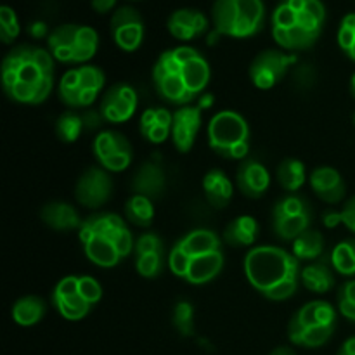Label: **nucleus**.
<instances>
[{
    "label": "nucleus",
    "instance_id": "nucleus-1",
    "mask_svg": "<svg viewBox=\"0 0 355 355\" xmlns=\"http://www.w3.org/2000/svg\"><path fill=\"white\" fill-rule=\"evenodd\" d=\"M300 272V260L277 246H257L245 257L246 279L269 300L284 302L293 297Z\"/></svg>",
    "mask_w": 355,
    "mask_h": 355
},
{
    "label": "nucleus",
    "instance_id": "nucleus-2",
    "mask_svg": "<svg viewBox=\"0 0 355 355\" xmlns=\"http://www.w3.org/2000/svg\"><path fill=\"white\" fill-rule=\"evenodd\" d=\"M78 239L87 259L99 267H114L135 248L132 232L116 214H99L83 220Z\"/></svg>",
    "mask_w": 355,
    "mask_h": 355
},
{
    "label": "nucleus",
    "instance_id": "nucleus-3",
    "mask_svg": "<svg viewBox=\"0 0 355 355\" xmlns=\"http://www.w3.org/2000/svg\"><path fill=\"white\" fill-rule=\"evenodd\" d=\"M14 83L37 87L47 99L54 87V58L45 49L33 45H17L2 62L3 90Z\"/></svg>",
    "mask_w": 355,
    "mask_h": 355
},
{
    "label": "nucleus",
    "instance_id": "nucleus-4",
    "mask_svg": "<svg viewBox=\"0 0 355 355\" xmlns=\"http://www.w3.org/2000/svg\"><path fill=\"white\" fill-rule=\"evenodd\" d=\"M214 24L217 33L232 38H248L263 28L262 0H215Z\"/></svg>",
    "mask_w": 355,
    "mask_h": 355
},
{
    "label": "nucleus",
    "instance_id": "nucleus-5",
    "mask_svg": "<svg viewBox=\"0 0 355 355\" xmlns=\"http://www.w3.org/2000/svg\"><path fill=\"white\" fill-rule=\"evenodd\" d=\"M208 144L227 159H245L250 151V127L236 111H220L208 125Z\"/></svg>",
    "mask_w": 355,
    "mask_h": 355
},
{
    "label": "nucleus",
    "instance_id": "nucleus-6",
    "mask_svg": "<svg viewBox=\"0 0 355 355\" xmlns=\"http://www.w3.org/2000/svg\"><path fill=\"white\" fill-rule=\"evenodd\" d=\"M99 45L96 30L80 24H62L49 35V49L59 62H87L94 58Z\"/></svg>",
    "mask_w": 355,
    "mask_h": 355
},
{
    "label": "nucleus",
    "instance_id": "nucleus-7",
    "mask_svg": "<svg viewBox=\"0 0 355 355\" xmlns=\"http://www.w3.org/2000/svg\"><path fill=\"white\" fill-rule=\"evenodd\" d=\"M177 66H179V61L173 54V49L163 52L153 68V83H155L158 96L166 103L187 106L189 103H193L194 96L187 90L186 83L180 78Z\"/></svg>",
    "mask_w": 355,
    "mask_h": 355
},
{
    "label": "nucleus",
    "instance_id": "nucleus-8",
    "mask_svg": "<svg viewBox=\"0 0 355 355\" xmlns=\"http://www.w3.org/2000/svg\"><path fill=\"white\" fill-rule=\"evenodd\" d=\"M94 155L107 172H123L132 163V146L123 134L114 130L101 132L94 141Z\"/></svg>",
    "mask_w": 355,
    "mask_h": 355
},
{
    "label": "nucleus",
    "instance_id": "nucleus-9",
    "mask_svg": "<svg viewBox=\"0 0 355 355\" xmlns=\"http://www.w3.org/2000/svg\"><path fill=\"white\" fill-rule=\"evenodd\" d=\"M297 62V58L281 51H263L253 59L250 66V78L259 89H272L286 76L288 69Z\"/></svg>",
    "mask_w": 355,
    "mask_h": 355
},
{
    "label": "nucleus",
    "instance_id": "nucleus-10",
    "mask_svg": "<svg viewBox=\"0 0 355 355\" xmlns=\"http://www.w3.org/2000/svg\"><path fill=\"white\" fill-rule=\"evenodd\" d=\"M113 180L107 170L99 166H90L78 179L75 187V196L80 205L87 208H101L111 200Z\"/></svg>",
    "mask_w": 355,
    "mask_h": 355
},
{
    "label": "nucleus",
    "instance_id": "nucleus-11",
    "mask_svg": "<svg viewBox=\"0 0 355 355\" xmlns=\"http://www.w3.org/2000/svg\"><path fill=\"white\" fill-rule=\"evenodd\" d=\"M111 33L120 49L134 52L144 38V23L134 7H120L111 17Z\"/></svg>",
    "mask_w": 355,
    "mask_h": 355
},
{
    "label": "nucleus",
    "instance_id": "nucleus-12",
    "mask_svg": "<svg viewBox=\"0 0 355 355\" xmlns=\"http://www.w3.org/2000/svg\"><path fill=\"white\" fill-rule=\"evenodd\" d=\"M55 309L59 314L68 321H80L90 312L92 305L78 293V277L66 276L62 277L54 288L52 295Z\"/></svg>",
    "mask_w": 355,
    "mask_h": 355
},
{
    "label": "nucleus",
    "instance_id": "nucleus-13",
    "mask_svg": "<svg viewBox=\"0 0 355 355\" xmlns=\"http://www.w3.org/2000/svg\"><path fill=\"white\" fill-rule=\"evenodd\" d=\"M137 107V92L128 83H116L111 87L101 103V114L106 121L121 123L130 120Z\"/></svg>",
    "mask_w": 355,
    "mask_h": 355
},
{
    "label": "nucleus",
    "instance_id": "nucleus-14",
    "mask_svg": "<svg viewBox=\"0 0 355 355\" xmlns=\"http://www.w3.org/2000/svg\"><path fill=\"white\" fill-rule=\"evenodd\" d=\"M201 128V110L198 106H182L173 113L172 141L177 151L189 153Z\"/></svg>",
    "mask_w": 355,
    "mask_h": 355
},
{
    "label": "nucleus",
    "instance_id": "nucleus-15",
    "mask_svg": "<svg viewBox=\"0 0 355 355\" xmlns=\"http://www.w3.org/2000/svg\"><path fill=\"white\" fill-rule=\"evenodd\" d=\"M236 186L245 196L262 198L270 186L269 170L255 159H245L236 172Z\"/></svg>",
    "mask_w": 355,
    "mask_h": 355
},
{
    "label": "nucleus",
    "instance_id": "nucleus-16",
    "mask_svg": "<svg viewBox=\"0 0 355 355\" xmlns=\"http://www.w3.org/2000/svg\"><path fill=\"white\" fill-rule=\"evenodd\" d=\"M166 189V173L158 163L146 162L135 172L132 179V191L134 194L149 198L151 201L163 196Z\"/></svg>",
    "mask_w": 355,
    "mask_h": 355
},
{
    "label": "nucleus",
    "instance_id": "nucleus-17",
    "mask_svg": "<svg viewBox=\"0 0 355 355\" xmlns=\"http://www.w3.org/2000/svg\"><path fill=\"white\" fill-rule=\"evenodd\" d=\"M311 186L319 200L329 205L340 203L347 193V186L342 175L338 173V170L331 168V166L315 168L311 175Z\"/></svg>",
    "mask_w": 355,
    "mask_h": 355
},
{
    "label": "nucleus",
    "instance_id": "nucleus-18",
    "mask_svg": "<svg viewBox=\"0 0 355 355\" xmlns=\"http://www.w3.org/2000/svg\"><path fill=\"white\" fill-rule=\"evenodd\" d=\"M208 19L194 9H179L168 17V30L179 40H191L207 31Z\"/></svg>",
    "mask_w": 355,
    "mask_h": 355
},
{
    "label": "nucleus",
    "instance_id": "nucleus-19",
    "mask_svg": "<svg viewBox=\"0 0 355 355\" xmlns=\"http://www.w3.org/2000/svg\"><path fill=\"white\" fill-rule=\"evenodd\" d=\"M40 217L49 227L55 231H73V229H80L83 224L78 211L71 205L62 203V201H52L45 205L40 211Z\"/></svg>",
    "mask_w": 355,
    "mask_h": 355
},
{
    "label": "nucleus",
    "instance_id": "nucleus-20",
    "mask_svg": "<svg viewBox=\"0 0 355 355\" xmlns=\"http://www.w3.org/2000/svg\"><path fill=\"white\" fill-rule=\"evenodd\" d=\"M224 267V255L222 252L207 253V255L194 257L191 260L186 281L191 284H205L215 279Z\"/></svg>",
    "mask_w": 355,
    "mask_h": 355
},
{
    "label": "nucleus",
    "instance_id": "nucleus-21",
    "mask_svg": "<svg viewBox=\"0 0 355 355\" xmlns=\"http://www.w3.org/2000/svg\"><path fill=\"white\" fill-rule=\"evenodd\" d=\"M335 333V326H298L290 321L288 324V338L291 343L305 349H318L324 343L329 342V338Z\"/></svg>",
    "mask_w": 355,
    "mask_h": 355
},
{
    "label": "nucleus",
    "instance_id": "nucleus-22",
    "mask_svg": "<svg viewBox=\"0 0 355 355\" xmlns=\"http://www.w3.org/2000/svg\"><path fill=\"white\" fill-rule=\"evenodd\" d=\"M259 236V224L250 215L234 218L224 231V241L232 248H248Z\"/></svg>",
    "mask_w": 355,
    "mask_h": 355
},
{
    "label": "nucleus",
    "instance_id": "nucleus-23",
    "mask_svg": "<svg viewBox=\"0 0 355 355\" xmlns=\"http://www.w3.org/2000/svg\"><path fill=\"white\" fill-rule=\"evenodd\" d=\"M203 191L211 207L225 208L232 198V182L222 170L215 168L205 175Z\"/></svg>",
    "mask_w": 355,
    "mask_h": 355
},
{
    "label": "nucleus",
    "instance_id": "nucleus-24",
    "mask_svg": "<svg viewBox=\"0 0 355 355\" xmlns=\"http://www.w3.org/2000/svg\"><path fill=\"white\" fill-rule=\"evenodd\" d=\"M291 322L298 326H335L336 312L328 302L315 300L304 305L297 314L291 318Z\"/></svg>",
    "mask_w": 355,
    "mask_h": 355
},
{
    "label": "nucleus",
    "instance_id": "nucleus-25",
    "mask_svg": "<svg viewBox=\"0 0 355 355\" xmlns=\"http://www.w3.org/2000/svg\"><path fill=\"white\" fill-rule=\"evenodd\" d=\"M177 243L182 246V250L191 257V259L200 255H207V253L220 252V238H218L214 231H208V229H196V231H191L189 234H186Z\"/></svg>",
    "mask_w": 355,
    "mask_h": 355
},
{
    "label": "nucleus",
    "instance_id": "nucleus-26",
    "mask_svg": "<svg viewBox=\"0 0 355 355\" xmlns=\"http://www.w3.org/2000/svg\"><path fill=\"white\" fill-rule=\"evenodd\" d=\"M300 281L312 293H328L335 286V276L328 262H312L300 272Z\"/></svg>",
    "mask_w": 355,
    "mask_h": 355
},
{
    "label": "nucleus",
    "instance_id": "nucleus-27",
    "mask_svg": "<svg viewBox=\"0 0 355 355\" xmlns=\"http://www.w3.org/2000/svg\"><path fill=\"white\" fill-rule=\"evenodd\" d=\"M45 315V302L40 297L28 295L19 298L12 307V319L19 326H33Z\"/></svg>",
    "mask_w": 355,
    "mask_h": 355
},
{
    "label": "nucleus",
    "instance_id": "nucleus-28",
    "mask_svg": "<svg viewBox=\"0 0 355 355\" xmlns=\"http://www.w3.org/2000/svg\"><path fill=\"white\" fill-rule=\"evenodd\" d=\"M324 250V238L321 232L314 231V229H307L304 234L298 236L293 241V248L291 253L297 257L298 260H307V262H314L322 255Z\"/></svg>",
    "mask_w": 355,
    "mask_h": 355
},
{
    "label": "nucleus",
    "instance_id": "nucleus-29",
    "mask_svg": "<svg viewBox=\"0 0 355 355\" xmlns=\"http://www.w3.org/2000/svg\"><path fill=\"white\" fill-rule=\"evenodd\" d=\"M276 175L281 187L290 194H295L305 184V165L300 159L286 158L279 163Z\"/></svg>",
    "mask_w": 355,
    "mask_h": 355
},
{
    "label": "nucleus",
    "instance_id": "nucleus-30",
    "mask_svg": "<svg viewBox=\"0 0 355 355\" xmlns=\"http://www.w3.org/2000/svg\"><path fill=\"white\" fill-rule=\"evenodd\" d=\"M125 217L130 224L137 225V227H149L155 218V207L149 198L141 196V194H134L130 200L125 205Z\"/></svg>",
    "mask_w": 355,
    "mask_h": 355
},
{
    "label": "nucleus",
    "instance_id": "nucleus-31",
    "mask_svg": "<svg viewBox=\"0 0 355 355\" xmlns=\"http://www.w3.org/2000/svg\"><path fill=\"white\" fill-rule=\"evenodd\" d=\"M311 214L295 215V217H277L272 218V229L277 238L284 241H295L307 229H311Z\"/></svg>",
    "mask_w": 355,
    "mask_h": 355
},
{
    "label": "nucleus",
    "instance_id": "nucleus-32",
    "mask_svg": "<svg viewBox=\"0 0 355 355\" xmlns=\"http://www.w3.org/2000/svg\"><path fill=\"white\" fill-rule=\"evenodd\" d=\"M331 266L342 276H355V239H345L335 246Z\"/></svg>",
    "mask_w": 355,
    "mask_h": 355
},
{
    "label": "nucleus",
    "instance_id": "nucleus-33",
    "mask_svg": "<svg viewBox=\"0 0 355 355\" xmlns=\"http://www.w3.org/2000/svg\"><path fill=\"white\" fill-rule=\"evenodd\" d=\"M141 134L153 144H162L172 135V128L156 121V110H148L141 118Z\"/></svg>",
    "mask_w": 355,
    "mask_h": 355
},
{
    "label": "nucleus",
    "instance_id": "nucleus-34",
    "mask_svg": "<svg viewBox=\"0 0 355 355\" xmlns=\"http://www.w3.org/2000/svg\"><path fill=\"white\" fill-rule=\"evenodd\" d=\"M311 214V207L307 201L298 194H288L276 201L272 208V218L277 217H295V215Z\"/></svg>",
    "mask_w": 355,
    "mask_h": 355
},
{
    "label": "nucleus",
    "instance_id": "nucleus-35",
    "mask_svg": "<svg viewBox=\"0 0 355 355\" xmlns=\"http://www.w3.org/2000/svg\"><path fill=\"white\" fill-rule=\"evenodd\" d=\"M83 120L80 114L66 111L55 121V132L64 142H75L83 130Z\"/></svg>",
    "mask_w": 355,
    "mask_h": 355
},
{
    "label": "nucleus",
    "instance_id": "nucleus-36",
    "mask_svg": "<svg viewBox=\"0 0 355 355\" xmlns=\"http://www.w3.org/2000/svg\"><path fill=\"white\" fill-rule=\"evenodd\" d=\"M173 326L182 336H191L194 331V307L189 302H179L173 309Z\"/></svg>",
    "mask_w": 355,
    "mask_h": 355
},
{
    "label": "nucleus",
    "instance_id": "nucleus-37",
    "mask_svg": "<svg viewBox=\"0 0 355 355\" xmlns=\"http://www.w3.org/2000/svg\"><path fill=\"white\" fill-rule=\"evenodd\" d=\"M135 267L142 277H158L165 267V253H149L135 259Z\"/></svg>",
    "mask_w": 355,
    "mask_h": 355
},
{
    "label": "nucleus",
    "instance_id": "nucleus-38",
    "mask_svg": "<svg viewBox=\"0 0 355 355\" xmlns=\"http://www.w3.org/2000/svg\"><path fill=\"white\" fill-rule=\"evenodd\" d=\"M19 35L17 16L9 6L0 7V38L3 44H10Z\"/></svg>",
    "mask_w": 355,
    "mask_h": 355
},
{
    "label": "nucleus",
    "instance_id": "nucleus-39",
    "mask_svg": "<svg viewBox=\"0 0 355 355\" xmlns=\"http://www.w3.org/2000/svg\"><path fill=\"white\" fill-rule=\"evenodd\" d=\"M78 69L80 76V85L85 90H96L99 92L104 87V82H106V76H104L103 69L97 68V66H82Z\"/></svg>",
    "mask_w": 355,
    "mask_h": 355
},
{
    "label": "nucleus",
    "instance_id": "nucleus-40",
    "mask_svg": "<svg viewBox=\"0 0 355 355\" xmlns=\"http://www.w3.org/2000/svg\"><path fill=\"white\" fill-rule=\"evenodd\" d=\"M338 309L343 318L355 322V279L347 281L338 291Z\"/></svg>",
    "mask_w": 355,
    "mask_h": 355
},
{
    "label": "nucleus",
    "instance_id": "nucleus-41",
    "mask_svg": "<svg viewBox=\"0 0 355 355\" xmlns=\"http://www.w3.org/2000/svg\"><path fill=\"white\" fill-rule=\"evenodd\" d=\"M191 260L193 259H191V257L184 252L182 246H180L179 243H175V246L170 250L168 267L177 277H182V279H186L187 270H189V266H191Z\"/></svg>",
    "mask_w": 355,
    "mask_h": 355
},
{
    "label": "nucleus",
    "instance_id": "nucleus-42",
    "mask_svg": "<svg viewBox=\"0 0 355 355\" xmlns=\"http://www.w3.org/2000/svg\"><path fill=\"white\" fill-rule=\"evenodd\" d=\"M135 259L142 255H149V253H165L163 248V241L159 239L158 234L155 232H146L135 239Z\"/></svg>",
    "mask_w": 355,
    "mask_h": 355
},
{
    "label": "nucleus",
    "instance_id": "nucleus-43",
    "mask_svg": "<svg viewBox=\"0 0 355 355\" xmlns=\"http://www.w3.org/2000/svg\"><path fill=\"white\" fill-rule=\"evenodd\" d=\"M78 293L89 302L90 305L97 304L103 297V290H101V284L97 283L94 277L90 276H82L78 277Z\"/></svg>",
    "mask_w": 355,
    "mask_h": 355
},
{
    "label": "nucleus",
    "instance_id": "nucleus-44",
    "mask_svg": "<svg viewBox=\"0 0 355 355\" xmlns=\"http://www.w3.org/2000/svg\"><path fill=\"white\" fill-rule=\"evenodd\" d=\"M297 10H293L286 2H283L276 10H274L272 28H283V30H288V28L295 26V24H297Z\"/></svg>",
    "mask_w": 355,
    "mask_h": 355
},
{
    "label": "nucleus",
    "instance_id": "nucleus-45",
    "mask_svg": "<svg viewBox=\"0 0 355 355\" xmlns=\"http://www.w3.org/2000/svg\"><path fill=\"white\" fill-rule=\"evenodd\" d=\"M340 214H342V224L355 234V196L347 201V205L342 208Z\"/></svg>",
    "mask_w": 355,
    "mask_h": 355
},
{
    "label": "nucleus",
    "instance_id": "nucleus-46",
    "mask_svg": "<svg viewBox=\"0 0 355 355\" xmlns=\"http://www.w3.org/2000/svg\"><path fill=\"white\" fill-rule=\"evenodd\" d=\"M295 80L300 87L307 89L309 85H312L315 80V73L314 69H311V66H302L297 73H295Z\"/></svg>",
    "mask_w": 355,
    "mask_h": 355
},
{
    "label": "nucleus",
    "instance_id": "nucleus-47",
    "mask_svg": "<svg viewBox=\"0 0 355 355\" xmlns=\"http://www.w3.org/2000/svg\"><path fill=\"white\" fill-rule=\"evenodd\" d=\"M305 10H309L312 16L318 17L319 21H322V23H324L326 10H324V6H322L321 0H305Z\"/></svg>",
    "mask_w": 355,
    "mask_h": 355
},
{
    "label": "nucleus",
    "instance_id": "nucleus-48",
    "mask_svg": "<svg viewBox=\"0 0 355 355\" xmlns=\"http://www.w3.org/2000/svg\"><path fill=\"white\" fill-rule=\"evenodd\" d=\"M82 120H83V127L85 128H97L104 118L103 114H101V111L99 113H97V111H85V113L82 114Z\"/></svg>",
    "mask_w": 355,
    "mask_h": 355
},
{
    "label": "nucleus",
    "instance_id": "nucleus-49",
    "mask_svg": "<svg viewBox=\"0 0 355 355\" xmlns=\"http://www.w3.org/2000/svg\"><path fill=\"white\" fill-rule=\"evenodd\" d=\"M342 24H345V26L352 28V30H354V44H352V47H350L349 51L345 52V54L349 55V58L352 59V61H355V14L354 12L352 14H347V16L343 17Z\"/></svg>",
    "mask_w": 355,
    "mask_h": 355
},
{
    "label": "nucleus",
    "instance_id": "nucleus-50",
    "mask_svg": "<svg viewBox=\"0 0 355 355\" xmlns=\"http://www.w3.org/2000/svg\"><path fill=\"white\" fill-rule=\"evenodd\" d=\"M116 0H92V7L97 10V12L104 14L107 10H111V7L114 6Z\"/></svg>",
    "mask_w": 355,
    "mask_h": 355
},
{
    "label": "nucleus",
    "instance_id": "nucleus-51",
    "mask_svg": "<svg viewBox=\"0 0 355 355\" xmlns=\"http://www.w3.org/2000/svg\"><path fill=\"white\" fill-rule=\"evenodd\" d=\"M324 224L326 227H336L338 224H342V214L340 211H329L324 215Z\"/></svg>",
    "mask_w": 355,
    "mask_h": 355
},
{
    "label": "nucleus",
    "instance_id": "nucleus-52",
    "mask_svg": "<svg viewBox=\"0 0 355 355\" xmlns=\"http://www.w3.org/2000/svg\"><path fill=\"white\" fill-rule=\"evenodd\" d=\"M338 355H355V336H352V338H349L343 343Z\"/></svg>",
    "mask_w": 355,
    "mask_h": 355
},
{
    "label": "nucleus",
    "instance_id": "nucleus-53",
    "mask_svg": "<svg viewBox=\"0 0 355 355\" xmlns=\"http://www.w3.org/2000/svg\"><path fill=\"white\" fill-rule=\"evenodd\" d=\"M211 104H214V97H211L210 94H203V96L198 97V107H200V110H207Z\"/></svg>",
    "mask_w": 355,
    "mask_h": 355
},
{
    "label": "nucleus",
    "instance_id": "nucleus-54",
    "mask_svg": "<svg viewBox=\"0 0 355 355\" xmlns=\"http://www.w3.org/2000/svg\"><path fill=\"white\" fill-rule=\"evenodd\" d=\"M284 2H286L291 9L297 10V12H300V10L305 9V0H284Z\"/></svg>",
    "mask_w": 355,
    "mask_h": 355
},
{
    "label": "nucleus",
    "instance_id": "nucleus-55",
    "mask_svg": "<svg viewBox=\"0 0 355 355\" xmlns=\"http://www.w3.org/2000/svg\"><path fill=\"white\" fill-rule=\"evenodd\" d=\"M269 355H295V352L290 347H277V349H274Z\"/></svg>",
    "mask_w": 355,
    "mask_h": 355
},
{
    "label": "nucleus",
    "instance_id": "nucleus-56",
    "mask_svg": "<svg viewBox=\"0 0 355 355\" xmlns=\"http://www.w3.org/2000/svg\"><path fill=\"white\" fill-rule=\"evenodd\" d=\"M31 31H33L35 37H42V35H44V31H45V28H44V24L38 23V24H35V28Z\"/></svg>",
    "mask_w": 355,
    "mask_h": 355
},
{
    "label": "nucleus",
    "instance_id": "nucleus-57",
    "mask_svg": "<svg viewBox=\"0 0 355 355\" xmlns=\"http://www.w3.org/2000/svg\"><path fill=\"white\" fill-rule=\"evenodd\" d=\"M350 92H352V96H354V99H355V73H354L352 80H350Z\"/></svg>",
    "mask_w": 355,
    "mask_h": 355
},
{
    "label": "nucleus",
    "instance_id": "nucleus-58",
    "mask_svg": "<svg viewBox=\"0 0 355 355\" xmlns=\"http://www.w3.org/2000/svg\"><path fill=\"white\" fill-rule=\"evenodd\" d=\"M354 125H355V113H354Z\"/></svg>",
    "mask_w": 355,
    "mask_h": 355
}]
</instances>
